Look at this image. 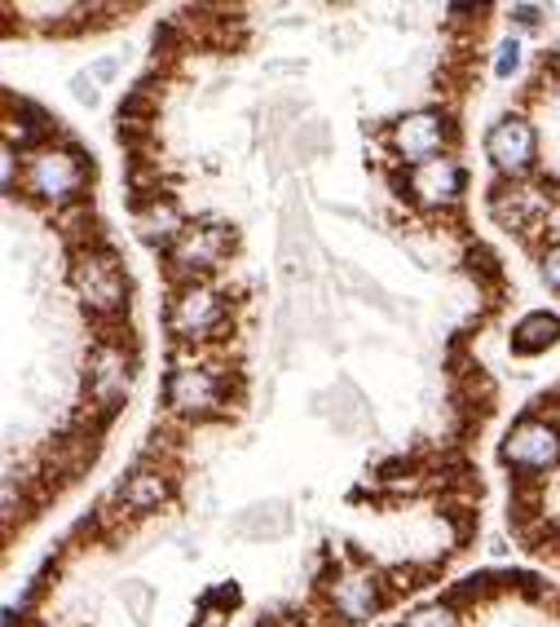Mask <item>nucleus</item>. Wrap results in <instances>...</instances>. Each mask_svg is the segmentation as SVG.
Here are the masks:
<instances>
[{"label": "nucleus", "instance_id": "f257e3e1", "mask_svg": "<svg viewBox=\"0 0 560 627\" xmlns=\"http://www.w3.org/2000/svg\"><path fill=\"white\" fill-rule=\"evenodd\" d=\"M88 186H93V159L67 138H53L40 151L23 155V194L49 208V213L84 208Z\"/></svg>", "mask_w": 560, "mask_h": 627}, {"label": "nucleus", "instance_id": "f03ea898", "mask_svg": "<svg viewBox=\"0 0 560 627\" xmlns=\"http://www.w3.org/2000/svg\"><path fill=\"white\" fill-rule=\"evenodd\" d=\"M164 406L186 425H207L230 411V367L199 354H186L164 376Z\"/></svg>", "mask_w": 560, "mask_h": 627}, {"label": "nucleus", "instance_id": "7ed1b4c3", "mask_svg": "<svg viewBox=\"0 0 560 627\" xmlns=\"http://www.w3.org/2000/svg\"><path fill=\"white\" fill-rule=\"evenodd\" d=\"M67 283L75 300L84 305L88 319L116 323L120 314H129V270L116 248L106 244H80L67 265Z\"/></svg>", "mask_w": 560, "mask_h": 627}, {"label": "nucleus", "instance_id": "20e7f679", "mask_svg": "<svg viewBox=\"0 0 560 627\" xmlns=\"http://www.w3.org/2000/svg\"><path fill=\"white\" fill-rule=\"evenodd\" d=\"M230 323H235V300L216 283H172V296L164 305V328L177 345L199 354L226 341Z\"/></svg>", "mask_w": 560, "mask_h": 627}, {"label": "nucleus", "instance_id": "39448f33", "mask_svg": "<svg viewBox=\"0 0 560 627\" xmlns=\"http://www.w3.org/2000/svg\"><path fill=\"white\" fill-rule=\"evenodd\" d=\"M384 146L389 155L410 173L419 164H432L441 155H451L455 146V120L445 107H415V111H402L389 129H384Z\"/></svg>", "mask_w": 560, "mask_h": 627}, {"label": "nucleus", "instance_id": "423d86ee", "mask_svg": "<svg viewBox=\"0 0 560 627\" xmlns=\"http://www.w3.org/2000/svg\"><path fill=\"white\" fill-rule=\"evenodd\" d=\"M230 252H235V226H226V222H190V230L164 257H168L172 283H212V274L226 270Z\"/></svg>", "mask_w": 560, "mask_h": 627}, {"label": "nucleus", "instance_id": "0eeeda50", "mask_svg": "<svg viewBox=\"0 0 560 627\" xmlns=\"http://www.w3.org/2000/svg\"><path fill=\"white\" fill-rule=\"evenodd\" d=\"M322 596H326L331 618L358 627V623H371V618L384 614V605H389V583H384V575H380L376 566L349 561V566H341V570H335V575L322 583Z\"/></svg>", "mask_w": 560, "mask_h": 627}, {"label": "nucleus", "instance_id": "6e6552de", "mask_svg": "<svg viewBox=\"0 0 560 627\" xmlns=\"http://www.w3.org/2000/svg\"><path fill=\"white\" fill-rule=\"evenodd\" d=\"M499 460L521 477H543L560 469V421L551 415H521L503 434Z\"/></svg>", "mask_w": 560, "mask_h": 627}, {"label": "nucleus", "instance_id": "1a4fd4ad", "mask_svg": "<svg viewBox=\"0 0 560 627\" xmlns=\"http://www.w3.org/2000/svg\"><path fill=\"white\" fill-rule=\"evenodd\" d=\"M486 159L503 181H529L538 173V129L525 111H508L486 129Z\"/></svg>", "mask_w": 560, "mask_h": 627}, {"label": "nucleus", "instance_id": "9d476101", "mask_svg": "<svg viewBox=\"0 0 560 627\" xmlns=\"http://www.w3.org/2000/svg\"><path fill=\"white\" fill-rule=\"evenodd\" d=\"M133 354L129 345L120 341H97L88 350V367H84V393L93 402V411L102 415H116L124 402H129V389H133Z\"/></svg>", "mask_w": 560, "mask_h": 627}, {"label": "nucleus", "instance_id": "9b49d317", "mask_svg": "<svg viewBox=\"0 0 560 627\" xmlns=\"http://www.w3.org/2000/svg\"><path fill=\"white\" fill-rule=\"evenodd\" d=\"M464 190H468V168L455 155H441L406 173V199L419 213H451V208H460Z\"/></svg>", "mask_w": 560, "mask_h": 627}, {"label": "nucleus", "instance_id": "f8f14e48", "mask_svg": "<svg viewBox=\"0 0 560 627\" xmlns=\"http://www.w3.org/2000/svg\"><path fill=\"white\" fill-rule=\"evenodd\" d=\"M172 495H177V477H172V469L168 464H159V460H138L124 477H120V486H116V508L120 512H129V517H151V512H159L164 504H172Z\"/></svg>", "mask_w": 560, "mask_h": 627}, {"label": "nucleus", "instance_id": "ddd939ff", "mask_svg": "<svg viewBox=\"0 0 560 627\" xmlns=\"http://www.w3.org/2000/svg\"><path fill=\"white\" fill-rule=\"evenodd\" d=\"M190 230V217L186 208L172 199V194H142L133 203V235L146 244V248H159V252H172L177 239Z\"/></svg>", "mask_w": 560, "mask_h": 627}, {"label": "nucleus", "instance_id": "4468645a", "mask_svg": "<svg viewBox=\"0 0 560 627\" xmlns=\"http://www.w3.org/2000/svg\"><path fill=\"white\" fill-rule=\"evenodd\" d=\"M53 138H58V120L49 111H40L27 97H5V146L10 151L32 155Z\"/></svg>", "mask_w": 560, "mask_h": 627}, {"label": "nucleus", "instance_id": "2eb2a0df", "mask_svg": "<svg viewBox=\"0 0 560 627\" xmlns=\"http://www.w3.org/2000/svg\"><path fill=\"white\" fill-rule=\"evenodd\" d=\"M512 354L521 358H534V354H547L551 345H560V314L556 309H529L512 323Z\"/></svg>", "mask_w": 560, "mask_h": 627}, {"label": "nucleus", "instance_id": "dca6fc26", "mask_svg": "<svg viewBox=\"0 0 560 627\" xmlns=\"http://www.w3.org/2000/svg\"><path fill=\"white\" fill-rule=\"evenodd\" d=\"M397 627H464V614L455 601H424Z\"/></svg>", "mask_w": 560, "mask_h": 627}, {"label": "nucleus", "instance_id": "f3484780", "mask_svg": "<svg viewBox=\"0 0 560 627\" xmlns=\"http://www.w3.org/2000/svg\"><path fill=\"white\" fill-rule=\"evenodd\" d=\"M521 67H525V45H521V36L512 32V36L499 40V49H495V80L508 84V80L521 75Z\"/></svg>", "mask_w": 560, "mask_h": 627}, {"label": "nucleus", "instance_id": "a211bd4d", "mask_svg": "<svg viewBox=\"0 0 560 627\" xmlns=\"http://www.w3.org/2000/svg\"><path fill=\"white\" fill-rule=\"evenodd\" d=\"M0 186H5V194L23 190V155L19 151H0Z\"/></svg>", "mask_w": 560, "mask_h": 627}, {"label": "nucleus", "instance_id": "6ab92c4d", "mask_svg": "<svg viewBox=\"0 0 560 627\" xmlns=\"http://www.w3.org/2000/svg\"><path fill=\"white\" fill-rule=\"evenodd\" d=\"M538 279H543L551 292H560V239H551V244L538 252Z\"/></svg>", "mask_w": 560, "mask_h": 627}, {"label": "nucleus", "instance_id": "aec40b11", "mask_svg": "<svg viewBox=\"0 0 560 627\" xmlns=\"http://www.w3.org/2000/svg\"><path fill=\"white\" fill-rule=\"evenodd\" d=\"M71 97L80 102V107H97V102H102V84L88 71H75L71 75Z\"/></svg>", "mask_w": 560, "mask_h": 627}, {"label": "nucleus", "instance_id": "412c9836", "mask_svg": "<svg viewBox=\"0 0 560 627\" xmlns=\"http://www.w3.org/2000/svg\"><path fill=\"white\" fill-rule=\"evenodd\" d=\"M543 19H547V10H543V5H508V23H512V32H534V27H543Z\"/></svg>", "mask_w": 560, "mask_h": 627}, {"label": "nucleus", "instance_id": "4be33fe9", "mask_svg": "<svg viewBox=\"0 0 560 627\" xmlns=\"http://www.w3.org/2000/svg\"><path fill=\"white\" fill-rule=\"evenodd\" d=\"M88 75L97 80V84H110L120 75V58H97V62H88Z\"/></svg>", "mask_w": 560, "mask_h": 627}, {"label": "nucleus", "instance_id": "5701e85b", "mask_svg": "<svg viewBox=\"0 0 560 627\" xmlns=\"http://www.w3.org/2000/svg\"><path fill=\"white\" fill-rule=\"evenodd\" d=\"M265 71H270V75H283V71H296V75H300V71H305V62H270Z\"/></svg>", "mask_w": 560, "mask_h": 627}, {"label": "nucleus", "instance_id": "b1692460", "mask_svg": "<svg viewBox=\"0 0 560 627\" xmlns=\"http://www.w3.org/2000/svg\"><path fill=\"white\" fill-rule=\"evenodd\" d=\"M551 88H556V93H560V58H556V62H551Z\"/></svg>", "mask_w": 560, "mask_h": 627}, {"label": "nucleus", "instance_id": "393cba45", "mask_svg": "<svg viewBox=\"0 0 560 627\" xmlns=\"http://www.w3.org/2000/svg\"><path fill=\"white\" fill-rule=\"evenodd\" d=\"M270 627H309V623H296V618H278V623H270Z\"/></svg>", "mask_w": 560, "mask_h": 627}]
</instances>
